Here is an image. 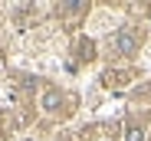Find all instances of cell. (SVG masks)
<instances>
[{
	"instance_id": "obj_4",
	"label": "cell",
	"mask_w": 151,
	"mask_h": 141,
	"mask_svg": "<svg viewBox=\"0 0 151 141\" xmlns=\"http://www.w3.org/2000/svg\"><path fill=\"white\" fill-rule=\"evenodd\" d=\"M86 10H89L86 4H69V7H59V16H63V20H79Z\"/></svg>"
},
{
	"instance_id": "obj_5",
	"label": "cell",
	"mask_w": 151,
	"mask_h": 141,
	"mask_svg": "<svg viewBox=\"0 0 151 141\" xmlns=\"http://www.w3.org/2000/svg\"><path fill=\"white\" fill-rule=\"evenodd\" d=\"M76 53H79V59H82V62L95 59V46H92V39H79V46H76Z\"/></svg>"
},
{
	"instance_id": "obj_1",
	"label": "cell",
	"mask_w": 151,
	"mask_h": 141,
	"mask_svg": "<svg viewBox=\"0 0 151 141\" xmlns=\"http://www.w3.org/2000/svg\"><path fill=\"white\" fill-rule=\"evenodd\" d=\"M138 43H141V33H138L135 26H122V30L112 36V49H115L118 56H132V53L138 49Z\"/></svg>"
},
{
	"instance_id": "obj_2",
	"label": "cell",
	"mask_w": 151,
	"mask_h": 141,
	"mask_svg": "<svg viewBox=\"0 0 151 141\" xmlns=\"http://www.w3.org/2000/svg\"><path fill=\"white\" fill-rule=\"evenodd\" d=\"M63 105H66V95L59 89H46L43 92V108L46 112H63Z\"/></svg>"
},
{
	"instance_id": "obj_6",
	"label": "cell",
	"mask_w": 151,
	"mask_h": 141,
	"mask_svg": "<svg viewBox=\"0 0 151 141\" xmlns=\"http://www.w3.org/2000/svg\"><path fill=\"white\" fill-rule=\"evenodd\" d=\"M141 138H145V131H141V125H135V122H132L128 128H125V141H141Z\"/></svg>"
},
{
	"instance_id": "obj_8",
	"label": "cell",
	"mask_w": 151,
	"mask_h": 141,
	"mask_svg": "<svg viewBox=\"0 0 151 141\" xmlns=\"http://www.w3.org/2000/svg\"><path fill=\"white\" fill-rule=\"evenodd\" d=\"M59 141H69V138H59Z\"/></svg>"
},
{
	"instance_id": "obj_3",
	"label": "cell",
	"mask_w": 151,
	"mask_h": 141,
	"mask_svg": "<svg viewBox=\"0 0 151 141\" xmlns=\"http://www.w3.org/2000/svg\"><path fill=\"white\" fill-rule=\"evenodd\" d=\"M128 79H132V72H115V69L102 76V82H105L109 89H122V85H128Z\"/></svg>"
},
{
	"instance_id": "obj_7",
	"label": "cell",
	"mask_w": 151,
	"mask_h": 141,
	"mask_svg": "<svg viewBox=\"0 0 151 141\" xmlns=\"http://www.w3.org/2000/svg\"><path fill=\"white\" fill-rule=\"evenodd\" d=\"M0 72H4V56H0Z\"/></svg>"
}]
</instances>
